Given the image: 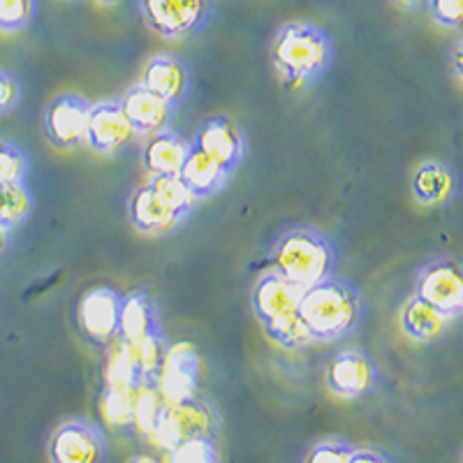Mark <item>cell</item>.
I'll return each instance as SVG.
<instances>
[{
    "instance_id": "cell-12",
    "label": "cell",
    "mask_w": 463,
    "mask_h": 463,
    "mask_svg": "<svg viewBox=\"0 0 463 463\" xmlns=\"http://www.w3.org/2000/svg\"><path fill=\"white\" fill-rule=\"evenodd\" d=\"M139 142V135L126 116L121 100H100L90 107L89 128H86V146L98 156H123Z\"/></svg>"
},
{
    "instance_id": "cell-40",
    "label": "cell",
    "mask_w": 463,
    "mask_h": 463,
    "mask_svg": "<svg viewBox=\"0 0 463 463\" xmlns=\"http://www.w3.org/2000/svg\"><path fill=\"white\" fill-rule=\"evenodd\" d=\"M65 3H80V0H65Z\"/></svg>"
},
{
    "instance_id": "cell-1",
    "label": "cell",
    "mask_w": 463,
    "mask_h": 463,
    "mask_svg": "<svg viewBox=\"0 0 463 463\" xmlns=\"http://www.w3.org/2000/svg\"><path fill=\"white\" fill-rule=\"evenodd\" d=\"M269 65L289 93L311 90L336 63V40L308 19L283 22L269 40Z\"/></svg>"
},
{
    "instance_id": "cell-29",
    "label": "cell",
    "mask_w": 463,
    "mask_h": 463,
    "mask_svg": "<svg viewBox=\"0 0 463 463\" xmlns=\"http://www.w3.org/2000/svg\"><path fill=\"white\" fill-rule=\"evenodd\" d=\"M163 408L165 399L158 387H139L135 392V427H137V431L151 438L153 429L163 415Z\"/></svg>"
},
{
    "instance_id": "cell-26",
    "label": "cell",
    "mask_w": 463,
    "mask_h": 463,
    "mask_svg": "<svg viewBox=\"0 0 463 463\" xmlns=\"http://www.w3.org/2000/svg\"><path fill=\"white\" fill-rule=\"evenodd\" d=\"M148 184L156 190V195H158L176 216L188 221V218L195 213L200 202H197L195 195L185 188V184L179 176H148Z\"/></svg>"
},
{
    "instance_id": "cell-13",
    "label": "cell",
    "mask_w": 463,
    "mask_h": 463,
    "mask_svg": "<svg viewBox=\"0 0 463 463\" xmlns=\"http://www.w3.org/2000/svg\"><path fill=\"white\" fill-rule=\"evenodd\" d=\"M190 142L230 174H237L248 158L246 132L241 123L227 114H211L202 118L200 126L195 128V137Z\"/></svg>"
},
{
    "instance_id": "cell-37",
    "label": "cell",
    "mask_w": 463,
    "mask_h": 463,
    "mask_svg": "<svg viewBox=\"0 0 463 463\" xmlns=\"http://www.w3.org/2000/svg\"><path fill=\"white\" fill-rule=\"evenodd\" d=\"M394 3L408 12H424L427 10L429 0H394Z\"/></svg>"
},
{
    "instance_id": "cell-20",
    "label": "cell",
    "mask_w": 463,
    "mask_h": 463,
    "mask_svg": "<svg viewBox=\"0 0 463 463\" xmlns=\"http://www.w3.org/2000/svg\"><path fill=\"white\" fill-rule=\"evenodd\" d=\"M144 139L146 142L142 144V167L148 176H179L188 158L190 139L174 130V126Z\"/></svg>"
},
{
    "instance_id": "cell-24",
    "label": "cell",
    "mask_w": 463,
    "mask_h": 463,
    "mask_svg": "<svg viewBox=\"0 0 463 463\" xmlns=\"http://www.w3.org/2000/svg\"><path fill=\"white\" fill-rule=\"evenodd\" d=\"M102 417L116 433H130L137 431L135 427V392L128 387H118V384H105L102 392Z\"/></svg>"
},
{
    "instance_id": "cell-11",
    "label": "cell",
    "mask_w": 463,
    "mask_h": 463,
    "mask_svg": "<svg viewBox=\"0 0 463 463\" xmlns=\"http://www.w3.org/2000/svg\"><path fill=\"white\" fill-rule=\"evenodd\" d=\"M93 102L81 93H58L49 100L43 114L44 135L58 151H74L84 146L86 128Z\"/></svg>"
},
{
    "instance_id": "cell-8",
    "label": "cell",
    "mask_w": 463,
    "mask_h": 463,
    "mask_svg": "<svg viewBox=\"0 0 463 463\" xmlns=\"http://www.w3.org/2000/svg\"><path fill=\"white\" fill-rule=\"evenodd\" d=\"M326 392L345 403H359L378 392L380 366L371 353L359 345L341 347L325 366Z\"/></svg>"
},
{
    "instance_id": "cell-5",
    "label": "cell",
    "mask_w": 463,
    "mask_h": 463,
    "mask_svg": "<svg viewBox=\"0 0 463 463\" xmlns=\"http://www.w3.org/2000/svg\"><path fill=\"white\" fill-rule=\"evenodd\" d=\"M222 431V415L218 411V405L213 399L202 392L188 396L176 403H167L165 401L163 415H160L158 424L153 429L151 440L158 445L160 449H172L176 445L193 438H213L218 440Z\"/></svg>"
},
{
    "instance_id": "cell-16",
    "label": "cell",
    "mask_w": 463,
    "mask_h": 463,
    "mask_svg": "<svg viewBox=\"0 0 463 463\" xmlns=\"http://www.w3.org/2000/svg\"><path fill=\"white\" fill-rule=\"evenodd\" d=\"M202 357L193 343H172L160 371L158 390L167 403H176L200 392Z\"/></svg>"
},
{
    "instance_id": "cell-35",
    "label": "cell",
    "mask_w": 463,
    "mask_h": 463,
    "mask_svg": "<svg viewBox=\"0 0 463 463\" xmlns=\"http://www.w3.org/2000/svg\"><path fill=\"white\" fill-rule=\"evenodd\" d=\"M461 49H463V40L461 37H457V43H454V47H452V72H454V80H457V84H461L463 81Z\"/></svg>"
},
{
    "instance_id": "cell-39",
    "label": "cell",
    "mask_w": 463,
    "mask_h": 463,
    "mask_svg": "<svg viewBox=\"0 0 463 463\" xmlns=\"http://www.w3.org/2000/svg\"><path fill=\"white\" fill-rule=\"evenodd\" d=\"M128 463H158L153 457H146V454H137V457L128 458Z\"/></svg>"
},
{
    "instance_id": "cell-36",
    "label": "cell",
    "mask_w": 463,
    "mask_h": 463,
    "mask_svg": "<svg viewBox=\"0 0 463 463\" xmlns=\"http://www.w3.org/2000/svg\"><path fill=\"white\" fill-rule=\"evenodd\" d=\"M12 241H14V232L0 225V262L7 258V253H10Z\"/></svg>"
},
{
    "instance_id": "cell-38",
    "label": "cell",
    "mask_w": 463,
    "mask_h": 463,
    "mask_svg": "<svg viewBox=\"0 0 463 463\" xmlns=\"http://www.w3.org/2000/svg\"><path fill=\"white\" fill-rule=\"evenodd\" d=\"M95 3L102 7H121L126 5V3H130V0H95Z\"/></svg>"
},
{
    "instance_id": "cell-15",
    "label": "cell",
    "mask_w": 463,
    "mask_h": 463,
    "mask_svg": "<svg viewBox=\"0 0 463 463\" xmlns=\"http://www.w3.org/2000/svg\"><path fill=\"white\" fill-rule=\"evenodd\" d=\"M411 195L424 209H442L458 197V172L442 158H424L408 176Z\"/></svg>"
},
{
    "instance_id": "cell-28",
    "label": "cell",
    "mask_w": 463,
    "mask_h": 463,
    "mask_svg": "<svg viewBox=\"0 0 463 463\" xmlns=\"http://www.w3.org/2000/svg\"><path fill=\"white\" fill-rule=\"evenodd\" d=\"M40 3L37 0H0V33L19 35L35 24Z\"/></svg>"
},
{
    "instance_id": "cell-23",
    "label": "cell",
    "mask_w": 463,
    "mask_h": 463,
    "mask_svg": "<svg viewBox=\"0 0 463 463\" xmlns=\"http://www.w3.org/2000/svg\"><path fill=\"white\" fill-rule=\"evenodd\" d=\"M35 211V197L28 181L0 184V225L14 232L26 225Z\"/></svg>"
},
{
    "instance_id": "cell-34",
    "label": "cell",
    "mask_w": 463,
    "mask_h": 463,
    "mask_svg": "<svg viewBox=\"0 0 463 463\" xmlns=\"http://www.w3.org/2000/svg\"><path fill=\"white\" fill-rule=\"evenodd\" d=\"M350 463H396V458L390 452H384V449L373 448V445H362V448L354 445Z\"/></svg>"
},
{
    "instance_id": "cell-9",
    "label": "cell",
    "mask_w": 463,
    "mask_h": 463,
    "mask_svg": "<svg viewBox=\"0 0 463 463\" xmlns=\"http://www.w3.org/2000/svg\"><path fill=\"white\" fill-rule=\"evenodd\" d=\"M107 433L89 417H68L58 421L47 438L49 463H107Z\"/></svg>"
},
{
    "instance_id": "cell-7",
    "label": "cell",
    "mask_w": 463,
    "mask_h": 463,
    "mask_svg": "<svg viewBox=\"0 0 463 463\" xmlns=\"http://www.w3.org/2000/svg\"><path fill=\"white\" fill-rule=\"evenodd\" d=\"M412 295L440 316L457 322L463 316V267L452 253H438L415 269Z\"/></svg>"
},
{
    "instance_id": "cell-33",
    "label": "cell",
    "mask_w": 463,
    "mask_h": 463,
    "mask_svg": "<svg viewBox=\"0 0 463 463\" xmlns=\"http://www.w3.org/2000/svg\"><path fill=\"white\" fill-rule=\"evenodd\" d=\"M24 102V84L12 70L0 68V118L19 109Z\"/></svg>"
},
{
    "instance_id": "cell-31",
    "label": "cell",
    "mask_w": 463,
    "mask_h": 463,
    "mask_svg": "<svg viewBox=\"0 0 463 463\" xmlns=\"http://www.w3.org/2000/svg\"><path fill=\"white\" fill-rule=\"evenodd\" d=\"M165 463H221V454L213 438H193L167 449Z\"/></svg>"
},
{
    "instance_id": "cell-6",
    "label": "cell",
    "mask_w": 463,
    "mask_h": 463,
    "mask_svg": "<svg viewBox=\"0 0 463 463\" xmlns=\"http://www.w3.org/2000/svg\"><path fill=\"white\" fill-rule=\"evenodd\" d=\"M144 26L167 43H190L209 28L213 0H135Z\"/></svg>"
},
{
    "instance_id": "cell-18",
    "label": "cell",
    "mask_w": 463,
    "mask_h": 463,
    "mask_svg": "<svg viewBox=\"0 0 463 463\" xmlns=\"http://www.w3.org/2000/svg\"><path fill=\"white\" fill-rule=\"evenodd\" d=\"M165 334L163 316L158 301L153 299L148 289H130L123 295L121 316H118V332L116 341L126 345H137L146 338Z\"/></svg>"
},
{
    "instance_id": "cell-4",
    "label": "cell",
    "mask_w": 463,
    "mask_h": 463,
    "mask_svg": "<svg viewBox=\"0 0 463 463\" xmlns=\"http://www.w3.org/2000/svg\"><path fill=\"white\" fill-rule=\"evenodd\" d=\"M301 292L304 289L288 283L283 276L271 269L260 274L250 289V308H253L255 320L260 322L269 341H274L276 345L289 350V353H301L313 345L299 320V311H297Z\"/></svg>"
},
{
    "instance_id": "cell-3",
    "label": "cell",
    "mask_w": 463,
    "mask_h": 463,
    "mask_svg": "<svg viewBox=\"0 0 463 463\" xmlns=\"http://www.w3.org/2000/svg\"><path fill=\"white\" fill-rule=\"evenodd\" d=\"M299 320L313 343L347 341L364 326L366 299L353 280L334 276L304 289L299 299Z\"/></svg>"
},
{
    "instance_id": "cell-10",
    "label": "cell",
    "mask_w": 463,
    "mask_h": 463,
    "mask_svg": "<svg viewBox=\"0 0 463 463\" xmlns=\"http://www.w3.org/2000/svg\"><path fill=\"white\" fill-rule=\"evenodd\" d=\"M123 292L111 285H95L77 304V329L89 345L109 347L118 332Z\"/></svg>"
},
{
    "instance_id": "cell-22",
    "label": "cell",
    "mask_w": 463,
    "mask_h": 463,
    "mask_svg": "<svg viewBox=\"0 0 463 463\" xmlns=\"http://www.w3.org/2000/svg\"><path fill=\"white\" fill-rule=\"evenodd\" d=\"M232 176L234 174L227 172L222 165H218L216 160L209 158L204 151L190 142L188 158H185L184 167L179 172V179L184 181L185 188L195 195L197 202L211 200V197L221 195L222 190L230 185Z\"/></svg>"
},
{
    "instance_id": "cell-30",
    "label": "cell",
    "mask_w": 463,
    "mask_h": 463,
    "mask_svg": "<svg viewBox=\"0 0 463 463\" xmlns=\"http://www.w3.org/2000/svg\"><path fill=\"white\" fill-rule=\"evenodd\" d=\"M354 445L343 436H325L306 449L301 463H350Z\"/></svg>"
},
{
    "instance_id": "cell-14",
    "label": "cell",
    "mask_w": 463,
    "mask_h": 463,
    "mask_svg": "<svg viewBox=\"0 0 463 463\" xmlns=\"http://www.w3.org/2000/svg\"><path fill=\"white\" fill-rule=\"evenodd\" d=\"M139 84L179 109L193 93V70L185 58L172 52L153 53L142 68Z\"/></svg>"
},
{
    "instance_id": "cell-19",
    "label": "cell",
    "mask_w": 463,
    "mask_h": 463,
    "mask_svg": "<svg viewBox=\"0 0 463 463\" xmlns=\"http://www.w3.org/2000/svg\"><path fill=\"white\" fill-rule=\"evenodd\" d=\"M118 100H121L126 116L130 118L132 128L139 135V139L172 128L174 116H176V107L169 105L167 100H163L160 95L148 90L139 81L132 84Z\"/></svg>"
},
{
    "instance_id": "cell-17",
    "label": "cell",
    "mask_w": 463,
    "mask_h": 463,
    "mask_svg": "<svg viewBox=\"0 0 463 463\" xmlns=\"http://www.w3.org/2000/svg\"><path fill=\"white\" fill-rule=\"evenodd\" d=\"M126 213L132 230L151 239L169 237L185 222L156 195V190L151 188L148 181L130 190L126 200Z\"/></svg>"
},
{
    "instance_id": "cell-21",
    "label": "cell",
    "mask_w": 463,
    "mask_h": 463,
    "mask_svg": "<svg viewBox=\"0 0 463 463\" xmlns=\"http://www.w3.org/2000/svg\"><path fill=\"white\" fill-rule=\"evenodd\" d=\"M454 322L448 320L445 316L431 308L427 301H421L420 297L411 295L401 304L399 311V326L408 341L420 343V345H433V343L442 341L449 334V326Z\"/></svg>"
},
{
    "instance_id": "cell-2",
    "label": "cell",
    "mask_w": 463,
    "mask_h": 463,
    "mask_svg": "<svg viewBox=\"0 0 463 463\" xmlns=\"http://www.w3.org/2000/svg\"><path fill=\"white\" fill-rule=\"evenodd\" d=\"M271 271L301 289L334 279L341 264V250L329 232L313 222H292L279 230L269 246Z\"/></svg>"
},
{
    "instance_id": "cell-32",
    "label": "cell",
    "mask_w": 463,
    "mask_h": 463,
    "mask_svg": "<svg viewBox=\"0 0 463 463\" xmlns=\"http://www.w3.org/2000/svg\"><path fill=\"white\" fill-rule=\"evenodd\" d=\"M431 22L442 31H458L461 28L463 3L461 0H429L427 10Z\"/></svg>"
},
{
    "instance_id": "cell-25",
    "label": "cell",
    "mask_w": 463,
    "mask_h": 463,
    "mask_svg": "<svg viewBox=\"0 0 463 463\" xmlns=\"http://www.w3.org/2000/svg\"><path fill=\"white\" fill-rule=\"evenodd\" d=\"M109 357H107L105 380L107 384H118V387H128V390L137 392L144 384L142 369H139L137 354L126 343L114 341L109 347Z\"/></svg>"
},
{
    "instance_id": "cell-27",
    "label": "cell",
    "mask_w": 463,
    "mask_h": 463,
    "mask_svg": "<svg viewBox=\"0 0 463 463\" xmlns=\"http://www.w3.org/2000/svg\"><path fill=\"white\" fill-rule=\"evenodd\" d=\"M33 169L31 153L14 139L0 137V184L28 181Z\"/></svg>"
}]
</instances>
